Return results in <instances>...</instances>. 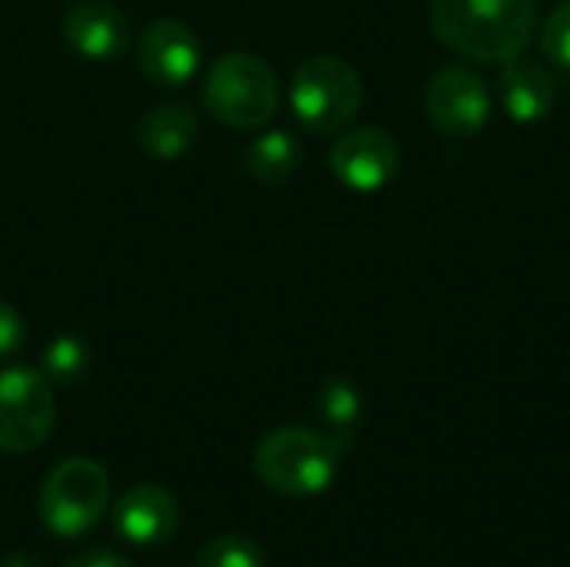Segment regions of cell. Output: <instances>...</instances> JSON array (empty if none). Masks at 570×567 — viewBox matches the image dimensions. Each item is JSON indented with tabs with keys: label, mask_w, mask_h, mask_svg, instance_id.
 I'll return each mask as SVG.
<instances>
[{
	"label": "cell",
	"mask_w": 570,
	"mask_h": 567,
	"mask_svg": "<svg viewBox=\"0 0 570 567\" xmlns=\"http://www.w3.org/2000/svg\"><path fill=\"white\" fill-rule=\"evenodd\" d=\"M114 535L130 548H157L174 538L180 525V505L167 488L137 485L114 505Z\"/></svg>",
	"instance_id": "30bf717a"
},
{
	"label": "cell",
	"mask_w": 570,
	"mask_h": 567,
	"mask_svg": "<svg viewBox=\"0 0 570 567\" xmlns=\"http://www.w3.org/2000/svg\"><path fill=\"white\" fill-rule=\"evenodd\" d=\"M200 134V120L187 104H160L140 114L137 140L157 160H174L194 147Z\"/></svg>",
	"instance_id": "4fadbf2b"
},
{
	"label": "cell",
	"mask_w": 570,
	"mask_h": 567,
	"mask_svg": "<svg viewBox=\"0 0 570 567\" xmlns=\"http://www.w3.org/2000/svg\"><path fill=\"white\" fill-rule=\"evenodd\" d=\"M57 408L50 381L33 368L0 371V451L27 454L53 431Z\"/></svg>",
	"instance_id": "8992f818"
},
{
	"label": "cell",
	"mask_w": 570,
	"mask_h": 567,
	"mask_svg": "<svg viewBox=\"0 0 570 567\" xmlns=\"http://www.w3.org/2000/svg\"><path fill=\"white\" fill-rule=\"evenodd\" d=\"M0 567H43L33 555H27V551H7L3 558H0Z\"/></svg>",
	"instance_id": "44dd1931"
},
{
	"label": "cell",
	"mask_w": 570,
	"mask_h": 567,
	"mask_svg": "<svg viewBox=\"0 0 570 567\" xmlns=\"http://www.w3.org/2000/svg\"><path fill=\"white\" fill-rule=\"evenodd\" d=\"M541 47L548 53L551 63L570 70V0L558 3L548 20H544V30H541Z\"/></svg>",
	"instance_id": "ac0fdd59"
},
{
	"label": "cell",
	"mask_w": 570,
	"mask_h": 567,
	"mask_svg": "<svg viewBox=\"0 0 570 567\" xmlns=\"http://www.w3.org/2000/svg\"><path fill=\"white\" fill-rule=\"evenodd\" d=\"M247 174L264 184H281L301 167V144L287 130H267L247 147Z\"/></svg>",
	"instance_id": "5bb4252c"
},
{
	"label": "cell",
	"mask_w": 570,
	"mask_h": 567,
	"mask_svg": "<svg viewBox=\"0 0 570 567\" xmlns=\"http://www.w3.org/2000/svg\"><path fill=\"white\" fill-rule=\"evenodd\" d=\"M291 107L314 134H341L361 107V77L334 53L307 57L291 80Z\"/></svg>",
	"instance_id": "5b68a950"
},
{
	"label": "cell",
	"mask_w": 570,
	"mask_h": 567,
	"mask_svg": "<svg viewBox=\"0 0 570 567\" xmlns=\"http://www.w3.org/2000/svg\"><path fill=\"white\" fill-rule=\"evenodd\" d=\"M431 124L448 137H474L491 117V90L468 67H441L428 84Z\"/></svg>",
	"instance_id": "52a82bcc"
},
{
	"label": "cell",
	"mask_w": 570,
	"mask_h": 567,
	"mask_svg": "<svg viewBox=\"0 0 570 567\" xmlns=\"http://www.w3.org/2000/svg\"><path fill=\"white\" fill-rule=\"evenodd\" d=\"M137 63L157 87H184L200 67V40L180 20H154L137 33Z\"/></svg>",
	"instance_id": "9c48e42d"
},
{
	"label": "cell",
	"mask_w": 570,
	"mask_h": 567,
	"mask_svg": "<svg viewBox=\"0 0 570 567\" xmlns=\"http://www.w3.org/2000/svg\"><path fill=\"white\" fill-rule=\"evenodd\" d=\"M90 368V348L87 341L73 338V334H60L43 348V378L57 381V384H70L80 381Z\"/></svg>",
	"instance_id": "2e32d148"
},
{
	"label": "cell",
	"mask_w": 570,
	"mask_h": 567,
	"mask_svg": "<svg viewBox=\"0 0 570 567\" xmlns=\"http://www.w3.org/2000/svg\"><path fill=\"white\" fill-rule=\"evenodd\" d=\"M317 414L324 418L331 438L337 441V448H351L354 434H357V424H361V391L334 374L321 384V394H317Z\"/></svg>",
	"instance_id": "9a60e30c"
},
{
	"label": "cell",
	"mask_w": 570,
	"mask_h": 567,
	"mask_svg": "<svg viewBox=\"0 0 570 567\" xmlns=\"http://www.w3.org/2000/svg\"><path fill=\"white\" fill-rule=\"evenodd\" d=\"M277 74L257 53L234 50L214 60L204 80V107L227 127H261L277 114Z\"/></svg>",
	"instance_id": "3957f363"
},
{
	"label": "cell",
	"mask_w": 570,
	"mask_h": 567,
	"mask_svg": "<svg viewBox=\"0 0 570 567\" xmlns=\"http://www.w3.org/2000/svg\"><path fill=\"white\" fill-rule=\"evenodd\" d=\"M110 501V478L104 465L90 458L60 461L40 485L37 515L40 525L57 538H80L100 525Z\"/></svg>",
	"instance_id": "277c9868"
},
{
	"label": "cell",
	"mask_w": 570,
	"mask_h": 567,
	"mask_svg": "<svg viewBox=\"0 0 570 567\" xmlns=\"http://www.w3.org/2000/svg\"><path fill=\"white\" fill-rule=\"evenodd\" d=\"M197 567H264V548L247 535H217L197 551Z\"/></svg>",
	"instance_id": "e0dca14e"
},
{
	"label": "cell",
	"mask_w": 570,
	"mask_h": 567,
	"mask_svg": "<svg viewBox=\"0 0 570 567\" xmlns=\"http://www.w3.org/2000/svg\"><path fill=\"white\" fill-rule=\"evenodd\" d=\"M27 331H23V317L0 301V358H10L13 351H20Z\"/></svg>",
	"instance_id": "d6986e66"
},
{
	"label": "cell",
	"mask_w": 570,
	"mask_h": 567,
	"mask_svg": "<svg viewBox=\"0 0 570 567\" xmlns=\"http://www.w3.org/2000/svg\"><path fill=\"white\" fill-rule=\"evenodd\" d=\"M498 94H501V104H504L508 117H514L521 124H534V120H544L554 110L558 80L538 60L514 57V60H504Z\"/></svg>",
	"instance_id": "7c38bea8"
},
{
	"label": "cell",
	"mask_w": 570,
	"mask_h": 567,
	"mask_svg": "<svg viewBox=\"0 0 570 567\" xmlns=\"http://www.w3.org/2000/svg\"><path fill=\"white\" fill-rule=\"evenodd\" d=\"M63 37L87 60H117L130 47V23L107 0H80L63 17Z\"/></svg>",
	"instance_id": "8fae6325"
},
{
	"label": "cell",
	"mask_w": 570,
	"mask_h": 567,
	"mask_svg": "<svg viewBox=\"0 0 570 567\" xmlns=\"http://www.w3.org/2000/svg\"><path fill=\"white\" fill-rule=\"evenodd\" d=\"M63 567H134V561H127V558L117 555V551L94 548V551H83V555L70 558Z\"/></svg>",
	"instance_id": "ffe728a7"
},
{
	"label": "cell",
	"mask_w": 570,
	"mask_h": 567,
	"mask_svg": "<svg viewBox=\"0 0 570 567\" xmlns=\"http://www.w3.org/2000/svg\"><path fill=\"white\" fill-rule=\"evenodd\" d=\"M341 465V448L331 434L311 428H277L254 451L257 478L284 498L321 495Z\"/></svg>",
	"instance_id": "7a4b0ae2"
},
{
	"label": "cell",
	"mask_w": 570,
	"mask_h": 567,
	"mask_svg": "<svg viewBox=\"0 0 570 567\" xmlns=\"http://www.w3.org/2000/svg\"><path fill=\"white\" fill-rule=\"evenodd\" d=\"M538 0H431L434 37L481 63L521 57L538 30Z\"/></svg>",
	"instance_id": "6da1fadb"
},
{
	"label": "cell",
	"mask_w": 570,
	"mask_h": 567,
	"mask_svg": "<svg viewBox=\"0 0 570 567\" xmlns=\"http://www.w3.org/2000/svg\"><path fill=\"white\" fill-rule=\"evenodd\" d=\"M397 164H401L397 140L381 127L347 130L344 137H337L331 150L334 177L357 194H374L384 184H391V177L397 174Z\"/></svg>",
	"instance_id": "ba28073f"
}]
</instances>
